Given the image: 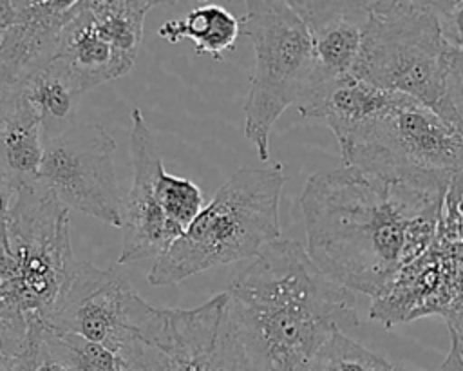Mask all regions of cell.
Segmentation results:
<instances>
[{"instance_id": "22", "label": "cell", "mask_w": 463, "mask_h": 371, "mask_svg": "<svg viewBox=\"0 0 463 371\" xmlns=\"http://www.w3.org/2000/svg\"><path fill=\"white\" fill-rule=\"evenodd\" d=\"M307 371H398V366L336 331L317 351Z\"/></svg>"}, {"instance_id": "25", "label": "cell", "mask_w": 463, "mask_h": 371, "mask_svg": "<svg viewBox=\"0 0 463 371\" xmlns=\"http://www.w3.org/2000/svg\"><path fill=\"white\" fill-rule=\"evenodd\" d=\"M447 98L456 112L459 123L463 125V52L449 49L447 56Z\"/></svg>"}, {"instance_id": "19", "label": "cell", "mask_w": 463, "mask_h": 371, "mask_svg": "<svg viewBox=\"0 0 463 371\" xmlns=\"http://www.w3.org/2000/svg\"><path fill=\"white\" fill-rule=\"evenodd\" d=\"M157 34L170 43L188 38L195 43V54H210L219 62L222 52L233 49L241 34V20L219 4H203L183 20L165 22Z\"/></svg>"}, {"instance_id": "23", "label": "cell", "mask_w": 463, "mask_h": 371, "mask_svg": "<svg viewBox=\"0 0 463 371\" xmlns=\"http://www.w3.org/2000/svg\"><path fill=\"white\" fill-rule=\"evenodd\" d=\"M156 199L166 219L181 232H184L204 208L201 188L186 177L168 174L163 166L156 176Z\"/></svg>"}, {"instance_id": "6", "label": "cell", "mask_w": 463, "mask_h": 371, "mask_svg": "<svg viewBox=\"0 0 463 371\" xmlns=\"http://www.w3.org/2000/svg\"><path fill=\"white\" fill-rule=\"evenodd\" d=\"M116 358L123 371H257L237 333L228 291L186 309L139 299Z\"/></svg>"}, {"instance_id": "26", "label": "cell", "mask_w": 463, "mask_h": 371, "mask_svg": "<svg viewBox=\"0 0 463 371\" xmlns=\"http://www.w3.org/2000/svg\"><path fill=\"white\" fill-rule=\"evenodd\" d=\"M16 192L18 186L0 168V246H5L7 241V221L16 199Z\"/></svg>"}, {"instance_id": "30", "label": "cell", "mask_w": 463, "mask_h": 371, "mask_svg": "<svg viewBox=\"0 0 463 371\" xmlns=\"http://www.w3.org/2000/svg\"><path fill=\"white\" fill-rule=\"evenodd\" d=\"M0 371H11V364L9 358L0 351Z\"/></svg>"}, {"instance_id": "4", "label": "cell", "mask_w": 463, "mask_h": 371, "mask_svg": "<svg viewBox=\"0 0 463 371\" xmlns=\"http://www.w3.org/2000/svg\"><path fill=\"white\" fill-rule=\"evenodd\" d=\"M78 259L71 217L40 183L20 186L0 246V322L9 329L45 324Z\"/></svg>"}, {"instance_id": "24", "label": "cell", "mask_w": 463, "mask_h": 371, "mask_svg": "<svg viewBox=\"0 0 463 371\" xmlns=\"http://www.w3.org/2000/svg\"><path fill=\"white\" fill-rule=\"evenodd\" d=\"M432 9L447 47L463 52V0H438Z\"/></svg>"}, {"instance_id": "2", "label": "cell", "mask_w": 463, "mask_h": 371, "mask_svg": "<svg viewBox=\"0 0 463 371\" xmlns=\"http://www.w3.org/2000/svg\"><path fill=\"white\" fill-rule=\"evenodd\" d=\"M230 309L257 371H307L322 344L356 328L354 293L295 239L268 244L230 284Z\"/></svg>"}, {"instance_id": "8", "label": "cell", "mask_w": 463, "mask_h": 371, "mask_svg": "<svg viewBox=\"0 0 463 371\" xmlns=\"http://www.w3.org/2000/svg\"><path fill=\"white\" fill-rule=\"evenodd\" d=\"M344 165L380 170H425L463 177V125L421 101L394 92L342 145Z\"/></svg>"}, {"instance_id": "7", "label": "cell", "mask_w": 463, "mask_h": 371, "mask_svg": "<svg viewBox=\"0 0 463 371\" xmlns=\"http://www.w3.org/2000/svg\"><path fill=\"white\" fill-rule=\"evenodd\" d=\"M253 71L244 103V136L260 161L269 159V132L288 107H298L315 81V52L304 20L291 2L248 0L241 18Z\"/></svg>"}, {"instance_id": "17", "label": "cell", "mask_w": 463, "mask_h": 371, "mask_svg": "<svg viewBox=\"0 0 463 371\" xmlns=\"http://www.w3.org/2000/svg\"><path fill=\"white\" fill-rule=\"evenodd\" d=\"M45 134L34 107L18 96L0 112V168L20 188L38 183Z\"/></svg>"}, {"instance_id": "11", "label": "cell", "mask_w": 463, "mask_h": 371, "mask_svg": "<svg viewBox=\"0 0 463 371\" xmlns=\"http://www.w3.org/2000/svg\"><path fill=\"white\" fill-rule=\"evenodd\" d=\"M463 299V241L434 237L432 244L402 270L392 286L369 308L383 328L427 315L445 317Z\"/></svg>"}, {"instance_id": "20", "label": "cell", "mask_w": 463, "mask_h": 371, "mask_svg": "<svg viewBox=\"0 0 463 371\" xmlns=\"http://www.w3.org/2000/svg\"><path fill=\"white\" fill-rule=\"evenodd\" d=\"M99 31L127 56L137 58L146 13L161 4L150 0H87Z\"/></svg>"}, {"instance_id": "28", "label": "cell", "mask_w": 463, "mask_h": 371, "mask_svg": "<svg viewBox=\"0 0 463 371\" xmlns=\"http://www.w3.org/2000/svg\"><path fill=\"white\" fill-rule=\"evenodd\" d=\"M45 329V328H43ZM43 335V333H42ZM33 371H71L69 367H65L61 362H58L54 357H51L43 346V340L40 342V351L34 362Z\"/></svg>"}, {"instance_id": "32", "label": "cell", "mask_w": 463, "mask_h": 371, "mask_svg": "<svg viewBox=\"0 0 463 371\" xmlns=\"http://www.w3.org/2000/svg\"><path fill=\"white\" fill-rule=\"evenodd\" d=\"M398 371H412V369H407V367H402V366H398Z\"/></svg>"}, {"instance_id": "18", "label": "cell", "mask_w": 463, "mask_h": 371, "mask_svg": "<svg viewBox=\"0 0 463 371\" xmlns=\"http://www.w3.org/2000/svg\"><path fill=\"white\" fill-rule=\"evenodd\" d=\"M83 94L67 65L54 58L22 87L24 96L38 112L45 139L54 138L74 125L76 103Z\"/></svg>"}, {"instance_id": "33", "label": "cell", "mask_w": 463, "mask_h": 371, "mask_svg": "<svg viewBox=\"0 0 463 371\" xmlns=\"http://www.w3.org/2000/svg\"><path fill=\"white\" fill-rule=\"evenodd\" d=\"M2 331H4V328H2V324H0V338H2Z\"/></svg>"}, {"instance_id": "1", "label": "cell", "mask_w": 463, "mask_h": 371, "mask_svg": "<svg viewBox=\"0 0 463 371\" xmlns=\"http://www.w3.org/2000/svg\"><path fill=\"white\" fill-rule=\"evenodd\" d=\"M452 176L342 165L300 194L306 252L336 284L382 297L434 241Z\"/></svg>"}, {"instance_id": "15", "label": "cell", "mask_w": 463, "mask_h": 371, "mask_svg": "<svg viewBox=\"0 0 463 371\" xmlns=\"http://www.w3.org/2000/svg\"><path fill=\"white\" fill-rule=\"evenodd\" d=\"M56 58L83 92L130 72L136 60L123 54L96 25L87 0H74L60 33Z\"/></svg>"}, {"instance_id": "16", "label": "cell", "mask_w": 463, "mask_h": 371, "mask_svg": "<svg viewBox=\"0 0 463 371\" xmlns=\"http://www.w3.org/2000/svg\"><path fill=\"white\" fill-rule=\"evenodd\" d=\"M394 92L376 89L353 74L317 85L297 107L302 118L324 121L342 145L364 121L380 112Z\"/></svg>"}, {"instance_id": "12", "label": "cell", "mask_w": 463, "mask_h": 371, "mask_svg": "<svg viewBox=\"0 0 463 371\" xmlns=\"http://www.w3.org/2000/svg\"><path fill=\"white\" fill-rule=\"evenodd\" d=\"M130 119L132 185L121 212L123 248L118 259L119 264L152 257L157 259L183 235V232L166 219L156 199V176L163 166L156 139L137 107L132 109Z\"/></svg>"}, {"instance_id": "27", "label": "cell", "mask_w": 463, "mask_h": 371, "mask_svg": "<svg viewBox=\"0 0 463 371\" xmlns=\"http://www.w3.org/2000/svg\"><path fill=\"white\" fill-rule=\"evenodd\" d=\"M450 333V344L456 346L463 360V299L443 317Z\"/></svg>"}, {"instance_id": "14", "label": "cell", "mask_w": 463, "mask_h": 371, "mask_svg": "<svg viewBox=\"0 0 463 371\" xmlns=\"http://www.w3.org/2000/svg\"><path fill=\"white\" fill-rule=\"evenodd\" d=\"M291 5L304 20L313 43L317 69L311 90L320 83L351 74L369 22L367 0H293Z\"/></svg>"}, {"instance_id": "3", "label": "cell", "mask_w": 463, "mask_h": 371, "mask_svg": "<svg viewBox=\"0 0 463 371\" xmlns=\"http://www.w3.org/2000/svg\"><path fill=\"white\" fill-rule=\"evenodd\" d=\"M284 183L282 163L233 172L183 235L156 259L146 275L148 284L170 286L215 266L255 259L280 239L279 201Z\"/></svg>"}, {"instance_id": "9", "label": "cell", "mask_w": 463, "mask_h": 371, "mask_svg": "<svg viewBox=\"0 0 463 371\" xmlns=\"http://www.w3.org/2000/svg\"><path fill=\"white\" fill-rule=\"evenodd\" d=\"M116 141L99 123H74L45 139L38 183L65 208L121 228Z\"/></svg>"}, {"instance_id": "10", "label": "cell", "mask_w": 463, "mask_h": 371, "mask_svg": "<svg viewBox=\"0 0 463 371\" xmlns=\"http://www.w3.org/2000/svg\"><path fill=\"white\" fill-rule=\"evenodd\" d=\"M139 299V293L118 270H101L87 261H78L65 290L45 319V326L78 333L116 355Z\"/></svg>"}, {"instance_id": "21", "label": "cell", "mask_w": 463, "mask_h": 371, "mask_svg": "<svg viewBox=\"0 0 463 371\" xmlns=\"http://www.w3.org/2000/svg\"><path fill=\"white\" fill-rule=\"evenodd\" d=\"M42 340L47 353L71 371H112L118 364L110 349L78 333L56 331L45 326Z\"/></svg>"}, {"instance_id": "31", "label": "cell", "mask_w": 463, "mask_h": 371, "mask_svg": "<svg viewBox=\"0 0 463 371\" xmlns=\"http://www.w3.org/2000/svg\"><path fill=\"white\" fill-rule=\"evenodd\" d=\"M112 371H123V369H121V366H119V364H116V367H114Z\"/></svg>"}, {"instance_id": "13", "label": "cell", "mask_w": 463, "mask_h": 371, "mask_svg": "<svg viewBox=\"0 0 463 371\" xmlns=\"http://www.w3.org/2000/svg\"><path fill=\"white\" fill-rule=\"evenodd\" d=\"M72 2L14 0V20L0 33V112L20 96L29 78L56 58Z\"/></svg>"}, {"instance_id": "5", "label": "cell", "mask_w": 463, "mask_h": 371, "mask_svg": "<svg viewBox=\"0 0 463 371\" xmlns=\"http://www.w3.org/2000/svg\"><path fill=\"white\" fill-rule=\"evenodd\" d=\"M369 22L353 76L387 92L405 94L459 123L447 98L449 47L432 2L367 0Z\"/></svg>"}, {"instance_id": "34", "label": "cell", "mask_w": 463, "mask_h": 371, "mask_svg": "<svg viewBox=\"0 0 463 371\" xmlns=\"http://www.w3.org/2000/svg\"><path fill=\"white\" fill-rule=\"evenodd\" d=\"M461 208H463V201H461Z\"/></svg>"}, {"instance_id": "29", "label": "cell", "mask_w": 463, "mask_h": 371, "mask_svg": "<svg viewBox=\"0 0 463 371\" xmlns=\"http://www.w3.org/2000/svg\"><path fill=\"white\" fill-rule=\"evenodd\" d=\"M438 371H463V360H461L454 344H450V349H449V353H447V357L441 362Z\"/></svg>"}]
</instances>
